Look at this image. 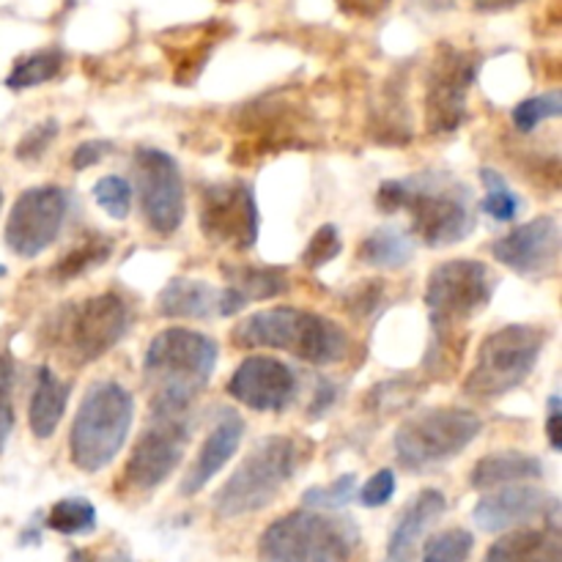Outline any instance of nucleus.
Returning <instances> with one entry per match:
<instances>
[{"label":"nucleus","mask_w":562,"mask_h":562,"mask_svg":"<svg viewBox=\"0 0 562 562\" xmlns=\"http://www.w3.org/2000/svg\"><path fill=\"white\" fill-rule=\"evenodd\" d=\"M47 527L60 536H88L97 530V508L86 497H66L49 508Z\"/></svg>","instance_id":"obj_29"},{"label":"nucleus","mask_w":562,"mask_h":562,"mask_svg":"<svg viewBox=\"0 0 562 562\" xmlns=\"http://www.w3.org/2000/svg\"><path fill=\"white\" fill-rule=\"evenodd\" d=\"M497 278L488 263L475 258H453L428 274L426 305L431 322V344H467L461 329L481 316L494 300Z\"/></svg>","instance_id":"obj_7"},{"label":"nucleus","mask_w":562,"mask_h":562,"mask_svg":"<svg viewBox=\"0 0 562 562\" xmlns=\"http://www.w3.org/2000/svg\"><path fill=\"white\" fill-rule=\"evenodd\" d=\"M448 510V499L439 488H423L409 505H406L404 514L398 516L393 527V536L387 541V552H384V562H412L417 558V549H420L423 536L431 530V525H437L442 519V514Z\"/></svg>","instance_id":"obj_21"},{"label":"nucleus","mask_w":562,"mask_h":562,"mask_svg":"<svg viewBox=\"0 0 562 562\" xmlns=\"http://www.w3.org/2000/svg\"><path fill=\"white\" fill-rule=\"evenodd\" d=\"M335 3L344 14L357 16V20H373V16L384 14L393 0H335Z\"/></svg>","instance_id":"obj_42"},{"label":"nucleus","mask_w":562,"mask_h":562,"mask_svg":"<svg viewBox=\"0 0 562 562\" xmlns=\"http://www.w3.org/2000/svg\"><path fill=\"white\" fill-rule=\"evenodd\" d=\"M549 338L552 333L538 324H505L494 329L477 346L475 366L464 379V393L481 401L514 393L532 376Z\"/></svg>","instance_id":"obj_8"},{"label":"nucleus","mask_w":562,"mask_h":562,"mask_svg":"<svg viewBox=\"0 0 562 562\" xmlns=\"http://www.w3.org/2000/svg\"><path fill=\"white\" fill-rule=\"evenodd\" d=\"M64 64H66V55L64 49L58 47L27 53L14 60L9 77H5V86H9L11 91H27V88L44 86V82L55 80V77L60 75Z\"/></svg>","instance_id":"obj_27"},{"label":"nucleus","mask_w":562,"mask_h":562,"mask_svg":"<svg viewBox=\"0 0 562 562\" xmlns=\"http://www.w3.org/2000/svg\"><path fill=\"white\" fill-rule=\"evenodd\" d=\"M412 256H415V241L395 225H382V228L371 231L357 247V261L373 269H384V272L404 269Z\"/></svg>","instance_id":"obj_26"},{"label":"nucleus","mask_w":562,"mask_h":562,"mask_svg":"<svg viewBox=\"0 0 562 562\" xmlns=\"http://www.w3.org/2000/svg\"><path fill=\"white\" fill-rule=\"evenodd\" d=\"M11 395H14V362L11 357L0 355V453L14 431V398Z\"/></svg>","instance_id":"obj_37"},{"label":"nucleus","mask_w":562,"mask_h":562,"mask_svg":"<svg viewBox=\"0 0 562 562\" xmlns=\"http://www.w3.org/2000/svg\"><path fill=\"white\" fill-rule=\"evenodd\" d=\"M0 206H3V190H0Z\"/></svg>","instance_id":"obj_46"},{"label":"nucleus","mask_w":562,"mask_h":562,"mask_svg":"<svg viewBox=\"0 0 562 562\" xmlns=\"http://www.w3.org/2000/svg\"><path fill=\"white\" fill-rule=\"evenodd\" d=\"M547 467L541 459L519 450H503V453H488L472 467L470 486L477 492H497L505 486H521V483L541 481Z\"/></svg>","instance_id":"obj_22"},{"label":"nucleus","mask_w":562,"mask_h":562,"mask_svg":"<svg viewBox=\"0 0 562 562\" xmlns=\"http://www.w3.org/2000/svg\"><path fill=\"white\" fill-rule=\"evenodd\" d=\"M69 562H135L124 547H86L71 549Z\"/></svg>","instance_id":"obj_41"},{"label":"nucleus","mask_w":562,"mask_h":562,"mask_svg":"<svg viewBox=\"0 0 562 562\" xmlns=\"http://www.w3.org/2000/svg\"><path fill=\"white\" fill-rule=\"evenodd\" d=\"M420 3L431 5V9H434V5H445V3H448V0H420Z\"/></svg>","instance_id":"obj_45"},{"label":"nucleus","mask_w":562,"mask_h":562,"mask_svg":"<svg viewBox=\"0 0 562 562\" xmlns=\"http://www.w3.org/2000/svg\"><path fill=\"white\" fill-rule=\"evenodd\" d=\"M483 562H562L560 527H521L497 538Z\"/></svg>","instance_id":"obj_23"},{"label":"nucleus","mask_w":562,"mask_h":562,"mask_svg":"<svg viewBox=\"0 0 562 562\" xmlns=\"http://www.w3.org/2000/svg\"><path fill=\"white\" fill-rule=\"evenodd\" d=\"M135 420V398L119 382L86 390L69 431V459L80 472H102L124 448Z\"/></svg>","instance_id":"obj_6"},{"label":"nucleus","mask_w":562,"mask_h":562,"mask_svg":"<svg viewBox=\"0 0 562 562\" xmlns=\"http://www.w3.org/2000/svg\"><path fill=\"white\" fill-rule=\"evenodd\" d=\"M71 384L64 382L53 368L42 366L36 371V384H33L31 404H27V426L36 439H49L58 431L60 420L66 415Z\"/></svg>","instance_id":"obj_24"},{"label":"nucleus","mask_w":562,"mask_h":562,"mask_svg":"<svg viewBox=\"0 0 562 562\" xmlns=\"http://www.w3.org/2000/svg\"><path fill=\"white\" fill-rule=\"evenodd\" d=\"M340 250H344V241H340L338 228H335V225H322V228L311 236V241H307L305 252H302V263H305L307 269H322L327 267L329 261H335V258L340 256Z\"/></svg>","instance_id":"obj_35"},{"label":"nucleus","mask_w":562,"mask_h":562,"mask_svg":"<svg viewBox=\"0 0 562 562\" xmlns=\"http://www.w3.org/2000/svg\"><path fill=\"white\" fill-rule=\"evenodd\" d=\"M481 181L486 187V195H483L481 209L497 223H514L521 212V198L516 195L514 187L505 181V176H499L497 170L483 168Z\"/></svg>","instance_id":"obj_30"},{"label":"nucleus","mask_w":562,"mask_h":562,"mask_svg":"<svg viewBox=\"0 0 562 562\" xmlns=\"http://www.w3.org/2000/svg\"><path fill=\"white\" fill-rule=\"evenodd\" d=\"M190 426L184 417H151V426L143 431L132 448L130 461L121 470L119 488L124 494H151L162 486L184 459Z\"/></svg>","instance_id":"obj_13"},{"label":"nucleus","mask_w":562,"mask_h":562,"mask_svg":"<svg viewBox=\"0 0 562 562\" xmlns=\"http://www.w3.org/2000/svg\"><path fill=\"white\" fill-rule=\"evenodd\" d=\"M313 442L294 434H269L241 459L234 475L214 494L212 508L220 519H239L269 508L307 464Z\"/></svg>","instance_id":"obj_3"},{"label":"nucleus","mask_w":562,"mask_h":562,"mask_svg":"<svg viewBox=\"0 0 562 562\" xmlns=\"http://www.w3.org/2000/svg\"><path fill=\"white\" fill-rule=\"evenodd\" d=\"M132 173L148 228L159 236H173L187 217V192L179 162L162 148H137L132 157Z\"/></svg>","instance_id":"obj_11"},{"label":"nucleus","mask_w":562,"mask_h":562,"mask_svg":"<svg viewBox=\"0 0 562 562\" xmlns=\"http://www.w3.org/2000/svg\"><path fill=\"white\" fill-rule=\"evenodd\" d=\"M477 77V58L442 44L434 55L426 86V130L453 135L470 119V88Z\"/></svg>","instance_id":"obj_12"},{"label":"nucleus","mask_w":562,"mask_h":562,"mask_svg":"<svg viewBox=\"0 0 562 562\" xmlns=\"http://www.w3.org/2000/svg\"><path fill=\"white\" fill-rule=\"evenodd\" d=\"M225 283L241 296L245 305L250 302L274 300L289 294L291 280L283 267H252V263H223Z\"/></svg>","instance_id":"obj_25"},{"label":"nucleus","mask_w":562,"mask_h":562,"mask_svg":"<svg viewBox=\"0 0 562 562\" xmlns=\"http://www.w3.org/2000/svg\"><path fill=\"white\" fill-rule=\"evenodd\" d=\"M357 492V477L351 475H340L338 481L329 483V486H313L302 494V505L307 510H324V514H333V510L346 508V505L355 499Z\"/></svg>","instance_id":"obj_33"},{"label":"nucleus","mask_w":562,"mask_h":562,"mask_svg":"<svg viewBox=\"0 0 562 562\" xmlns=\"http://www.w3.org/2000/svg\"><path fill=\"white\" fill-rule=\"evenodd\" d=\"M560 503L554 494L543 492L538 486H505L486 494L472 510V519L483 532H505L514 527H527L530 521H549L558 527Z\"/></svg>","instance_id":"obj_18"},{"label":"nucleus","mask_w":562,"mask_h":562,"mask_svg":"<svg viewBox=\"0 0 562 562\" xmlns=\"http://www.w3.org/2000/svg\"><path fill=\"white\" fill-rule=\"evenodd\" d=\"M560 250L562 231L558 217L552 214L516 225L492 245L494 261L521 278H549L558 272Z\"/></svg>","instance_id":"obj_16"},{"label":"nucleus","mask_w":562,"mask_h":562,"mask_svg":"<svg viewBox=\"0 0 562 562\" xmlns=\"http://www.w3.org/2000/svg\"><path fill=\"white\" fill-rule=\"evenodd\" d=\"M360 547L355 519L324 510H291L263 530L258 558L263 562H351Z\"/></svg>","instance_id":"obj_5"},{"label":"nucleus","mask_w":562,"mask_h":562,"mask_svg":"<svg viewBox=\"0 0 562 562\" xmlns=\"http://www.w3.org/2000/svg\"><path fill=\"white\" fill-rule=\"evenodd\" d=\"M132 322H135V313H132L130 302L115 291H104V294L88 296L60 313L58 340L64 344V351L71 357V362L88 366L115 349L130 333Z\"/></svg>","instance_id":"obj_10"},{"label":"nucleus","mask_w":562,"mask_h":562,"mask_svg":"<svg viewBox=\"0 0 562 562\" xmlns=\"http://www.w3.org/2000/svg\"><path fill=\"white\" fill-rule=\"evenodd\" d=\"M198 225L214 245L250 250L258 241V225H261L252 187L241 179L203 187Z\"/></svg>","instance_id":"obj_14"},{"label":"nucleus","mask_w":562,"mask_h":562,"mask_svg":"<svg viewBox=\"0 0 562 562\" xmlns=\"http://www.w3.org/2000/svg\"><path fill=\"white\" fill-rule=\"evenodd\" d=\"M395 494V472L393 470H379L373 472L366 481V486L360 488V503L366 508H382L393 499Z\"/></svg>","instance_id":"obj_39"},{"label":"nucleus","mask_w":562,"mask_h":562,"mask_svg":"<svg viewBox=\"0 0 562 562\" xmlns=\"http://www.w3.org/2000/svg\"><path fill=\"white\" fill-rule=\"evenodd\" d=\"M376 206L384 214H409V236H417L423 245L434 250L459 245L477 225L470 187L453 173H439V170H423L409 179L382 181L376 192Z\"/></svg>","instance_id":"obj_1"},{"label":"nucleus","mask_w":562,"mask_h":562,"mask_svg":"<svg viewBox=\"0 0 562 562\" xmlns=\"http://www.w3.org/2000/svg\"><path fill=\"white\" fill-rule=\"evenodd\" d=\"M241 439H245V420H241V415H236V412L231 409L220 412L217 423H214V428L209 431V437L203 439L195 461H192L190 470H187L179 492L184 494V497L201 494L203 488L223 472V467L234 459Z\"/></svg>","instance_id":"obj_20"},{"label":"nucleus","mask_w":562,"mask_h":562,"mask_svg":"<svg viewBox=\"0 0 562 562\" xmlns=\"http://www.w3.org/2000/svg\"><path fill=\"white\" fill-rule=\"evenodd\" d=\"M560 420H562L560 395H552V398H549V420H547V434H549V445H552V450H562Z\"/></svg>","instance_id":"obj_43"},{"label":"nucleus","mask_w":562,"mask_h":562,"mask_svg":"<svg viewBox=\"0 0 562 562\" xmlns=\"http://www.w3.org/2000/svg\"><path fill=\"white\" fill-rule=\"evenodd\" d=\"M231 340L245 351H289L296 360L318 368L335 366L349 355V335L335 318L289 305L267 307L247 316L236 324Z\"/></svg>","instance_id":"obj_4"},{"label":"nucleus","mask_w":562,"mask_h":562,"mask_svg":"<svg viewBox=\"0 0 562 562\" xmlns=\"http://www.w3.org/2000/svg\"><path fill=\"white\" fill-rule=\"evenodd\" d=\"M228 395L252 412H283L296 395V376L278 357L250 355L231 373Z\"/></svg>","instance_id":"obj_17"},{"label":"nucleus","mask_w":562,"mask_h":562,"mask_svg":"<svg viewBox=\"0 0 562 562\" xmlns=\"http://www.w3.org/2000/svg\"><path fill=\"white\" fill-rule=\"evenodd\" d=\"M475 549V536L470 530H442L431 536L423 547V562H467Z\"/></svg>","instance_id":"obj_32"},{"label":"nucleus","mask_w":562,"mask_h":562,"mask_svg":"<svg viewBox=\"0 0 562 562\" xmlns=\"http://www.w3.org/2000/svg\"><path fill=\"white\" fill-rule=\"evenodd\" d=\"M69 214V192L60 187H31L14 201L5 223V245L20 258H38L58 239Z\"/></svg>","instance_id":"obj_15"},{"label":"nucleus","mask_w":562,"mask_h":562,"mask_svg":"<svg viewBox=\"0 0 562 562\" xmlns=\"http://www.w3.org/2000/svg\"><path fill=\"white\" fill-rule=\"evenodd\" d=\"M220 346L209 335L168 327L148 344L143 373L154 387L151 417H184L217 368Z\"/></svg>","instance_id":"obj_2"},{"label":"nucleus","mask_w":562,"mask_h":562,"mask_svg":"<svg viewBox=\"0 0 562 562\" xmlns=\"http://www.w3.org/2000/svg\"><path fill=\"white\" fill-rule=\"evenodd\" d=\"M245 302L236 291L217 289V285L206 283V280L192 278H176L159 291L157 311L159 318H187V322H206V318H228L234 313L245 311Z\"/></svg>","instance_id":"obj_19"},{"label":"nucleus","mask_w":562,"mask_h":562,"mask_svg":"<svg viewBox=\"0 0 562 562\" xmlns=\"http://www.w3.org/2000/svg\"><path fill=\"white\" fill-rule=\"evenodd\" d=\"M483 431V420L459 406H431L406 417L393 439L395 459L406 472H428L464 453Z\"/></svg>","instance_id":"obj_9"},{"label":"nucleus","mask_w":562,"mask_h":562,"mask_svg":"<svg viewBox=\"0 0 562 562\" xmlns=\"http://www.w3.org/2000/svg\"><path fill=\"white\" fill-rule=\"evenodd\" d=\"M93 201L113 220H126L132 206V187L124 176H102L93 184Z\"/></svg>","instance_id":"obj_34"},{"label":"nucleus","mask_w":562,"mask_h":562,"mask_svg":"<svg viewBox=\"0 0 562 562\" xmlns=\"http://www.w3.org/2000/svg\"><path fill=\"white\" fill-rule=\"evenodd\" d=\"M60 124L58 119H44L42 124L31 126V130L22 135V140L16 143L14 157L22 159V162H33V159H42L47 154V148L53 146V140L58 137Z\"/></svg>","instance_id":"obj_36"},{"label":"nucleus","mask_w":562,"mask_h":562,"mask_svg":"<svg viewBox=\"0 0 562 562\" xmlns=\"http://www.w3.org/2000/svg\"><path fill=\"white\" fill-rule=\"evenodd\" d=\"M333 401H335V387H333V384H329V382L318 384L316 398H313V404H311V417L324 415V412H327V406L333 404Z\"/></svg>","instance_id":"obj_44"},{"label":"nucleus","mask_w":562,"mask_h":562,"mask_svg":"<svg viewBox=\"0 0 562 562\" xmlns=\"http://www.w3.org/2000/svg\"><path fill=\"white\" fill-rule=\"evenodd\" d=\"M384 300L382 280H360L346 296V311L355 318H368Z\"/></svg>","instance_id":"obj_38"},{"label":"nucleus","mask_w":562,"mask_h":562,"mask_svg":"<svg viewBox=\"0 0 562 562\" xmlns=\"http://www.w3.org/2000/svg\"><path fill=\"white\" fill-rule=\"evenodd\" d=\"M110 256H113V239H108V236H91V239L82 241L80 247L66 252V256L49 269V278H53L55 283H69V280L80 278V274L91 272L93 267H102Z\"/></svg>","instance_id":"obj_28"},{"label":"nucleus","mask_w":562,"mask_h":562,"mask_svg":"<svg viewBox=\"0 0 562 562\" xmlns=\"http://www.w3.org/2000/svg\"><path fill=\"white\" fill-rule=\"evenodd\" d=\"M113 151V143L110 140H86L71 151V168L75 170H88L97 162H102L108 154Z\"/></svg>","instance_id":"obj_40"},{"label":"nucleus","mask_w":562,"mask_h":562,"mask_svg":"<svg viewBox=\"0 0 562 562\" xmlns=\"http://www.w3.org/2000/svg\"><path fill=\"white\" fill-rule=\"evenodd\" d=\"M560 115H562L560 91H549V93H538V97H530V99H525V102L516 104L514 113H510V121H514L516 132H521V135H530V132H536L543 121L560 119Z\"/></svg>","instance_id":"obj_31"}]
</instances>
